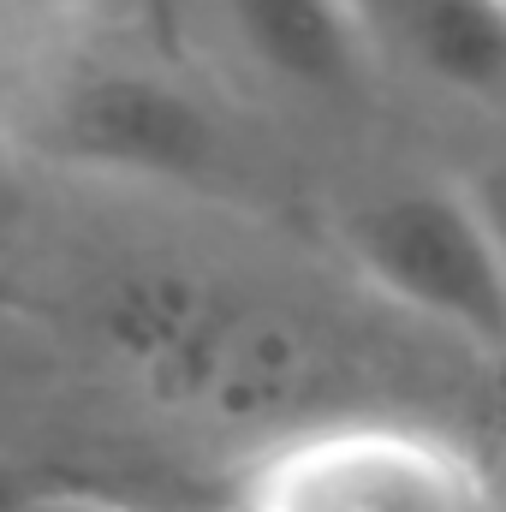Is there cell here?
Listing matches in <instances>:
<instances>
[{"mask_svg": "<svg viewBox=\"0 0 506 512\" xmlns=\"http://www.w3.org/2000/svg\"><path fill=\"white\" fill-rule=\"evenodd\" d=\"M245 512H501L471 441L417 417H334L274 441L245 477Z\"/></svg>", "mask_w": 506, "mask_h": 512, "instance_id": "2", "label": "cell"}, {"mask_svg": "<svg viewBox=\"0 0 506 512\" xmlns=\"http://www.w3.org/2000/svg\"><path fill=\"white\" fill-rule=\"evenodd\" d=\"M42 143L90 173L185 185L221 167L227 131L191 84L155 66H84L54 84L42 108Z\"/></svg>", "mask_w": 506, "mask_h": 512, "instance_id": "3", "label": "cell"}, {"mask_svg": "<svg viewBox=\"0 0 506 512\" xmlns=\"http://www.w3.org/2000/svg\"><path fill=\"white\" fill-rule=\"evenodd\" d=\"M18 512H137V507H120V501H102V495H48V501H30Z\"/></svg>", "mask_w": 506, "mask_h": 512, "instance_id": "6", "label": "cell"}, {"mask_svg": "<svg viewBox=\"0 0 506 512\" xmlns=\"http://www.w3.org/2000/svg\"><path fill=\"white\" fill-rule=\"evenodd\" d=\"M381 72L399 66L423 90L495 108L506 90V0H358Z\"/></svg>", "mask_w": 506, "mask_h": 512, "instance_id": "5", "label": "cell"}, {"mask_svg": "<svg viewBox=\"0 0 506 512\" xmlns=\"http://www.w3.org/2000/svg\"><path fill=\"white\" fill-rule=\"evenodd\" d=\"M334 239L352 274L399 316L501 352L506 340V251L489 197L459 173H405L364 191Z\"/></svg>", "mask_w": 506, "mask_h": 512, "instance_id": "1", "label": "cell"}, {"mask_svg": "<svg viewBox=\"0 0 506 512\" xmlns=\"http://www.w3.org/2000/svg\"><path fill=\"white\" fill-rule=\"evenodd\" d=\"M227 60L268 96L346 108L381 78L358 0H203Z\"/></svg>", "mask_w": 506, "mask_h": 512, "instance_id": "4", "label": "cell"}]
</instances>
